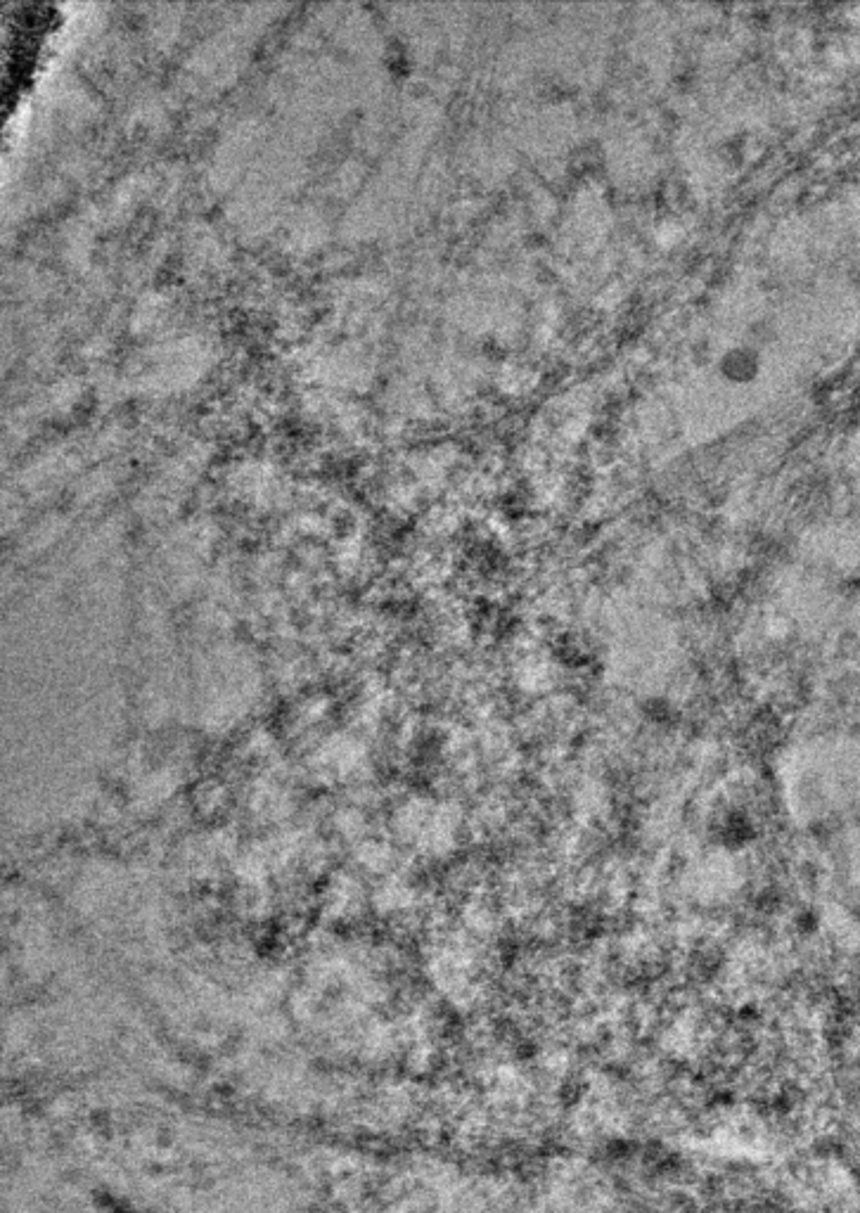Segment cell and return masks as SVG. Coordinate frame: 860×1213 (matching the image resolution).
<instances>
[{
    "label": "cell",
    "mask_w": 860,
    "mask_h": 1213,
    "mask_svg": "<svg viewBox=\"0 0 860 1213\" xmlns=\"http://www.w3.org/2000/svg\"><path fill=\"white\" fill-rule=\"evenodd\" d=\"M718 372H721L725 382L730 384H752L761 372L759 356H756V351L749 349V346H735V349H730L728 354L721 358Z\"/></svg>",
    "instance_id": "obj_1"
}]
</instances>
